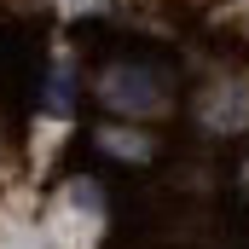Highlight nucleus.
<instances>
[{"label":"nucleus","mask_w":249,"mask_h":249,"mask_svg":"<svg viewBox=\"0 0 249 249\" xmlns=\"http://www.w3.org/2000/svg\"><path fill=\"white\" fill-rule=\"evenodd\" d=\"M105 99H110L116 110H157V105H162V81H157L151 70H110Z\"/></svg>","instance_id":"f257e3e1"}]
</instances>
